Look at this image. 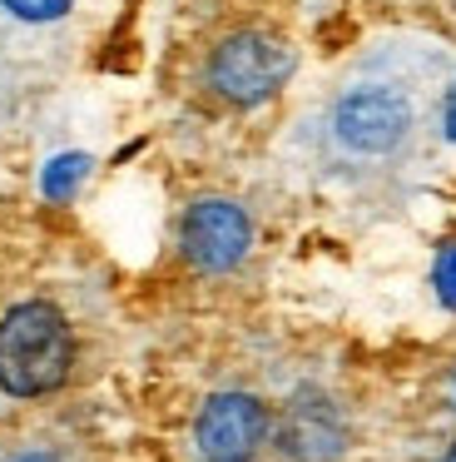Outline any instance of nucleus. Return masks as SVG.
I'll list each match as a JSON object with an SVG mask.
<instances>
[{
	"label": "nucleus",
	"instance_id": "obj_8",
	"mask_svg": "<svg viewBox=\"0 0 456 462\" xmlns=\"http://www.w3.org/2000/svg\"><path fill=\"white\" fill-rule=\"evenodd\" d=\"M436 283H442V299L456 303V249L442 259V273H436Z\"/></svg>",
	"mask_w": 456,
	"mask_h": 462
},
{
	"label": "nucleus",
	"instance_id": "obj_3",
	"mask_svg": "<svg viewBox=\"0 0 456 462\" xmlns=\"http://www.w3.org/2000/svg\"><path fill=\"white\" fill-rule=\"evenodd\" d=\"M293 75V51L283 35L273 31H233L208 51L204 60V90L228 110H253V105L273 100Z\"/></svg>",
	"mask_w": 456,
	"mask_h": 462
},
{
	"label": "nucleus",
	"instance_id": "obj_6",
	"mask_svg": "<svg viewBox=\"0 0 456 462\" xmlns=\"http://www.w3.org/2000/svg\"><path fill=\"white\" fill-rule=\"evenodd\" d=\"M278 452L287 462H337L347 452V418L323 388H297L278 412Z\"/></svg>",
	"mask_w": 456,
	"mask_h": 462
},
{
	"label": "nucleus",
	"instance_id": "obj_4",
	"mask_svg": "<svg viewBox=\"0 0 456 462\" xmlns=\"http://www.w3.org/2000/svg\"><path fill=\"white\" fill-rule=\"evenodd\" d=\"M268 418L263 398L253 393H214L194 418V448L198 462H253L258 448L268 442Z\"/></svg>",
	"mask_w": 456,
	"mask_h": 462
},
{
	"label": "nucleus",
	"instance_id": "obj_5",
	"mask_svg": "<svg viewBox=\"0 0 456 462\" xmlns=\"http://www.w3.org/2000/svg\"><path fill=\"white\" fill-rule=\"evenodd\" d=\"M178 249L198 273H228L253 249V219L233 199H198L184 209Z\"/></svg>",
	"mask_w": 456,
	"mask_h": 462
},
{
	"label": "nucleus",
	"instance_id": "obj_9",
	"mask_svg": "<svg viewBox=\"0 0 456 462\" xmlns=\"http://www.w3.org/2000/svg\"><path fill=\"white\" fill-rule=\"evenodd\" d=\"M446 462H456V448H451V452H446Z\"/></svg>",
	"mask_w": 456,
	"mask_h": 462
},
{
	"label": "nucleus",
	"instance_id": "obj_7",
	"mask_svg": "<svg viewBox=\"0 0 456 462\" xmlns=\"http://www.w3.org/2000/svg\"><path fill=\"white\" fill-rule=\"evenodd\" d=\"M79 0H0V15L15 25H59L69 11H75Z\"/></svg>",
	"mask_w": 456,
	"mask_h": 462
},
{
	"label": "nucleus",
	"instance_id": "obj_1",
	"mask_svg": "<svg viewBox=\"0 0 456 462\" xmlns=\"http://www.w3.org/2000/svg\"><path fill=\"white\" fill-rule=\"evenodd\" d=\"M422 90L406 70L367 65L323 110V144L342 170H387L412 154L422 134Z\"/></svg>",
	"mask_w": 456,
	"mask_h": 462
},
{
	"label": "nucleus",
	"instance_id": "obj_2",
	"mask_svg": "<svg viewBox=\"0 0 456 462\" xmlns=\"http://www.w3.org/2000/svg\"><path fill=\"white\" fill-rule=\"evenodd\" d=\"M75 373V328L45 299L15 303L0 319V388L10 398H45Z\"/></svg>",
	"mask_w": 456,
	"mask_h": 462
}]
</instances>
